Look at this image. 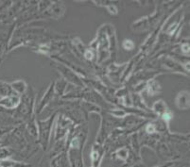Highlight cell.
<instances>
[{"mask_svg": "<svg viewBox=\"0 0 190 167\" xmlns=\"http://www.w3.org/2000/svg\"><path fill=\"white\" fill-rule=\"evenodd\" d=\"M148 129H149V131H151V132L153 131V127H150V126H149V127H148Z\"/></svg>", "mask_w": 190, "mask_h": 167, "instance_id": "6da1fadb", "label": "cell"}]
</instances>
